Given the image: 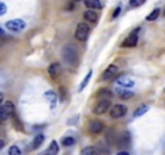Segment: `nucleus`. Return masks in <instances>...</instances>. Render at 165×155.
Listing matches in <instances>:
<instances>
[{
  "label": "nucleus",
  "mask_w": 165,
  "mask_h": 155,
  "mask_svg": "<svg viewBox=\"0 0 165 155\" xmlns=\"http://www.w3.org/2000/svg\"><path fill=\"white\" fill-rule=\"evenodd\" d=\"M159 15H160V10L156 8L154 11H152V13H149V15L146 16V20H147V21H156V20L159 18Z\"/></svg>",
  "instance_id": "22"
},
{
  "label": "nucleus",
  "mask_w": 165,
  "mask_h": 155,
  "mask_svg": "<svg viewBox=\"0 0 165 155\" xmlns=\"http://www.w3.org/2000/svg\"><path fill=\"white\" fill-rule=\"evenodd\" d=\"M45 99L49 100V103H50V108H55L57 107V94L54 92V90H47V92H45Z\"/></svg>",
  "instance_id": "13"
},
{
  "label": "nucleus",
  "mask_w": 165,
  "mask_h": 155,
  "mask_svg": "<svg viewBox=\"0 0 165 155\" xmlns=\"http://www.w3.org/2000/svg\"><path fill=\"white\" fill-rule=\"evenodd\" d=\"M8 155H21L20 147H16V146H11V147L8 149Z\"/></svg>",
  "instance_id": "27"
},
{
  "label": "nucleus",
  "mask_w": 165,
  "mask_h": 155,
  "mask_svg": "<svg viewBox=\"0 0 165 155\" xmlns=\"http://www.w3.org/2000/svg\"><path fill=\"white\" fill-rule=\"evenodd\" d=\"M0 105L3 107V110L7 112V113L10 115V116H11V115H15V103L11 102V100H7V102H2V103H0Z\"/></svg>",
  "instance_id": "15"
},
{
  "label": "nucleus",
  "mask_w": 165,
  "mask_h": 155,
  "mask_svg": "<svg viewBox=\"0 0 165 155\" xmlns=\"http://www.w3.org/2000/svg\"><path fill=\"white\" fill-rule=\"evenodd\" d=\"M163 15H165V10H163Z\"/></svg>",
  "instance_id": "39"
},
{
  "label": "nucleus",
  "mask_w": 165,
  "mask_h": 155,
  "mask_svg": "<svg viewBox=\"0 0 165 155\" xmlns=\"http://www.w3.org/2000/svg\"><path fill=\"white\" fill-rule=\"evenodd\" d=\"M117 155H129V153H128V150H120Z\"/></svg>",
  "instance_id": "32"
},
{
  "label": "nucleus",
  "mask_w": 165,
  "mask_h": 155,
  "mask_svg": "<svg viewBox=\"0 0 165 155\" xmlns=\"http://www.w3.org/2000/svg\"><path fill=\"white\" fill-rule=\"evenodd\" d=\"M89 131H91L92 134L102 133V131H104V123L99 121V120H94V121H91V124H89Z\"/></svg>",
  "instance_id": "11"
},
{
  "label": "nucleus",
  "mask_w": 165,
  "mask_h": 155,
  "mask_svg": "<svg viewBox=\"0 0 165 155\" xmlns=\"http://www.w3.org/2000/svg\"><path fill=\"white\" fill-rule=\"evenodd\" d=\"M89 32H91V29H89V26L86 24V23H79V24H78V28H76L75 37L78 39V41L84 42V41H86V39L89 37Z\"/></svg>",
  "instance_id": "2"
},
{
  "label": "nucleus",
  "mask_w": 165,
  "mask_h": 155,
  "mask_svg": "<svg viewBox=\"0 0 165 155\" xmlns=\"http://www.w3.org/2000/svg\"><path fill=\"white\" fill-rule=\"evenodd\" d=\"M2 102H3V94L0 92V103H2Z\"/></svg>",
  "instance_id": "35"
},
{
  "label": "nucleus",
  "mask_w": 165,
  "mask_h": 155,
  "mask_svg": "<svg viewBox=\"0 0 165 155\" xmlns=\"http://www.w3.org/2000/svg\"><path fill=\"white\" fill-rule=\"evenodd\" d=\"M11 118H13V124H15V128H16V129H18V131H24V129H23L21 121H20V118L16 116V115H11Z\"/></svg>",
  "instance_id": "24"
},
{
  "label": "nucleus",
  "mask_w": 165,
  "mask_h": 155,
  "mask_svg": "<svg viewBox=\"0 0 165 155\" xmlns=\"http://www.w3.org/2000/svg\"><path fill=\"white\" fill-rule=\"evenodd\" d=\"M49 74L52 79H57L62 74V65L60 63H52V65H49Z\"/></svg>",
  "instance_id": "9"
},
{
  "label": "nucleus",
  "mask_w": 165,
  "mask_h": 155,
  "mask_svg": "<svg viewBox=\"0 0 165 155\" xmlns=\"http://www.w3.org/2000/svg\"><path fill=\"white\" fill-rule=\"evenodd\" d=\"M147 110H149V105H147V103H144V105H141V107L136 108L133 116H134V118H139V116H143V115H144Z\"/></svg>",
  "instance_id": "19"
},
{
  "label": "nucleus",
  "mask_w": 165,
  "mask_h": 155,
  "mask_svg": "<svg viewBox=\"0 0 165 155\" xmlns=\"http://www.w3.org/2000/svg\"><path fill=\"white\" fill-rule=\"evenodd\" d=\"M8 118H10V115L3 110V107H2V105H0V121L3 123V121H7Z\"/></svg>",
  "instance_id": "26"
},
{
  "label": "nucleus",
  "mask_w": 165,
  "mask_h": 155,
  "mask_svg": "<svg viewBox=\"0 0 165 155\" xmlns=\"http://www.w3.org/2000/svg\"><path fill=\"white\" fill-rule=\"evenodd\" d=\"M47 152H49L50 155H57V153H58V144H57L55 141H52V142H50V147H49Z\"/></svg>",
  "instance_id": "23"
},
{
  "label": "nucleus",
  "mask_w": 165,
  "mask_h": 155,
  "mask_svg": "<svg viewBox=\"0 0 165 155\" xmlns=\"http://www.w3.org/2000/svg\"><path fill=\"white\" fill-rule=\"evenodd\" d=\"M75 2H84V0H75Z\"/></svg>",
  "instance_id": "37"
},
{
  "label": "nucleus",
  "mask_w": 165,
  "mask_h": 155,
  "mask_svg": "<svg viewBox=\"0 0 165 155\" xmlns=\"http://www.w3.org/2000/svg\"><path fill=\"white\" fill-rule=\"evenodd\" d=\"M84 3H86V7L91 8V10H99L102 7L100 0H84Z\"/></svg>",
  "instance_id": "16"
},
{
  "label": "nucleus",
  "mask_w": 165,
  "mask_h": 155,
  "mask_svg": "<svg viewBox=\"0 0 165 155\" xmlns=\"http://www.w3.org/2000/svg\"><path fill=\"white\" fill-rule=\"evenodd\" d=\"M109 107H110V100H99V103L94 107V113L96 115H102V113H105L107 110H109Z\"/></svg>",
  "instance_id": "8"
},
{
  "label": "nucleus",
  "mask_w": 165,
  "mask_h": 155,
  "mask_svg": "<svg viewBox=\"0 0 165 155\" xmlns=\"http://www.w3.org/2000/svg\"><path fill=\"white\" fill-rule=\"evenodd\" d=\"M44 142V136L42 134H37L36 137H34V141H32V149H37V147H41V144Z\"/></svg>",
  "instance_id": "21"
},
{
  "label": "nucleus",
  "mask_w": 165,
  "mask_h": 155,
  "mask_svg": "<svg viewBox=\"0 0 165 155\" xmlns=\"http://www.w3.org/2000/svg\"><path fill=\"white\" fill-rule=\"evenodd\" d=\"M120 10H122L120 7H118V8H115V11H113V18H117V16L120 15Z\"/></svg>",
  "instance_id": "31"
},
{
  "label": "nucleus",
  "mask_w": 165,
  "mask_h": 155,
  "mask_svg": "<svg viewBox=\"0 0 165 155\" xmlns=\"http://www.w3.org/2000/svg\"><path fill=\"white\" fill-rule=\"evenodd\" d=\"M5 36V32H3V29H2V28H0V37H3Z\"/></svg>",
  "instance_id": "34"
},
{
  "label": "nucleus",
  "mask_w": 165,
  "mask_h": 155,
  "mask_svg": "<svg viewBox=\"0 0 165 155\" xmlns=\"http://www.w3.org/2000/svg\"><path fill=\"white\" fill-rule=\"evenodd\" d=\"M144 2H146V0H131L129 5H131V7H139V5H143Z\"/></svg>",
  "instance_id": "28"
},
{
  "label": "nucleus",
  "mask_w": 165,
  "mask_h": 155,
  "mask_svg": "<svg viewBox=\"0 0 165 155\" xmlns=\"http://www.w3.org/2000/svg\"><path fill=\"white\" fill-rule=\"evenodd\" d=\"M58 90H60V99H65V97H66V89L65 87H60Z\"/></svg>",
  "instance_id": "29"
},
{
  "label": "nucleus",
  "mask_w": 165,
  "mask_h": 155,
  "mask_svg": "<svg viewBox=\"0 0 165 155\" xmlns=\"http://www.w3.org/2000/svg\"><path fill=\"white\" fill-rule=\"evenodd\" d=\"M91 76H92V71H88V74H86V76H84V79H83V83L81 84H79V89H78V92H81V90H84V87H86V86H88V83H89V79H91Z\"/></svg>",
  "instance_id": "20"
},
{
  "label": "nucleus",
  "mask_w": 165,
  "mask_h": 155,
  "mask_svg": "<svg viewBox=\"0 0 165 155\" xmlns=\"http://www.w3.org/2000/svg\"><path fill=\"white\" fill-rule=\"evenodd\" d=\"M2 44H3V41H2V37H0V47H2Z\"/></svg>",
  "instance_id": "36"
},
{
  "label": "nucleus",
  "mask_w": 165,
  "mask_h": 155,
  "mask_svg": "<svg viewBox=\"0 0 165 155\" xmlns=\"http://www.w3.org/2000/svg\"><path fill=\"white\" fill-rule=\"evenodd\" d=\"M62 60H63L65 65H68L70 68H76L78 66V52L73 45L66 44L63 49H62Z\"/></svg>",
  "instance_id": "1"
},
{
  "label": "nucleus",
  "mask_w": 165,
  "mask_h": 155,
  "mask_svg": "<svg viewBox=\"0 0 165 155\" xmlns=\"http://www.w3.org/2000/svg\"><path fill=\"white\" fill-rule=\"evenodd\" d=\"M81 155H100V152H99L97 147L89 146V147H84V149H83V150H81Z\"/></svg>",
  "instance_id": "18"
},
{
  "label": "nucleus",
  "mask_w": 165,
  "mask_h": 155,
  "mask_svg": "<svg viewBox=\"0 0 165 155\" xmlns=\"http://www.w3.org/2000/svg\"><path fill=\"white\" fill-rule=\"evenodd\" d=\"M0 123H2V121H0Z\"/></svg>",
  "instance_id": "40"
},
{
  "label": "nucleus",
  "mask_w": 165,
  "mask_h": 155,
  "mask_svg": "<svg viewBox=\"0 0 165 155\" xmlns=\"http://www.w3.org/2000/svg\"><path fill=\"white\" fill-rule=\"evenodd\" d=\"M112 97H113V92L109 90V89H100L97 92V99L99 100H112Z\"/></svg>",
  "instance_id": "12"
},
{
  "label": "nucleus",
  "mask_w": 165,
  "mask_h": 155,
  "mask_svg": "<svg viewBox=\"0 0 165 155\" xmlns=\"http://www.w3.org/2000/svg\"><path fill=\"white\" fill-rule=\"evenodd\" d=\"M117 94L120 95L122 99H131V97L134 95L133 90H129V87H128V89H126V87H125V89H117Z\"/></svg>",
  "instance_id": "17"
},
{
  "label": "nucleus",
  "mask_w": 165,
  "mask_h": 155,
  "mask_svg": "<svg viewBox=\"0 0 165 155\" xmlns=\"http://www.w3.org/2000/svg\"><path fill=\"white\" fill-rule=\"evenodd\" d=\"M83 18H84V21L91 23V24H96V23H97V20H99V15L96 13L94 10L88 8V10H86V11H84V13H83Z\"/></svg>",
  "instance_id": "6"
},
{
  "label": "nucleus",
  "mask_w": 165,
  "mask_h": 155,
  "mask_svg": "<svg viewBox=\"0 0 165 155\" xmlns=\"http://www.w3.org/2000/svg\"><path fill=\"white\" fill-rule=\"evenodd\" d=\"M42 155H50V153H49V152H47V153H42Z\"/></svg>",
  "instance_id": "38"
},
{
  "label": "nucleus",
  "mask_w": 165,
  "mask_h": 155,
  "mask_svg": "<svg viewBox=\"0 0 165 155\" xmlns=\"http://www.w3.org/2000/svg\"><path fill=\"white\" fill-rule=\"evenodd\" d=\"M129 144V134L128 133H122L120 137L117 139V146L118 147H125V146H128Z\"/></svg>",
  "instance_id": "14"
},
{
  "label": "nucleus",
  "mask_w": 165,
  "mask_h": 155,
  "mask_svg": "<svg viewBox=\"0 0 165 155\" xmlns=\"http://www.w3.org/2000/svg\"><path fill=\"white\" fill-rule=\"evenodd\" d=\"M125 113H126V107L125 105H113L112 108H110V116L112 118H122V116H125Z\"/></svg>",
  "instance_id": "5"
},
{
  "label": "nucleus",
  "mask_w": 165,
  "mask_h": 155,
  "mask_svg": "<svg viewBox=\"0 0 165 155\" xmlns=\"http://www.w3.org/2000/svg\"><path fill=\"white\" fill-rule=\"evenodd\" d=\"M117 73H118V66L117 65H109V68L102 73V79H104V81H109V79H112L113 76H117Z\"/></svg>",
  "instance_id": "7"
},
{
  "label": "nucleus",
  "mask_w": 165,
  "mask_h": 155,
  "mask_svg": "<svg viewBox=\"0 0 165 155\" xmlns=\"http://www.w3.org/2000/svg\"><path fill=\"white\" fill-rule=\"evenodd\" d=\"M138 36H139V28H136V29L126 37V41H125L122 45H123V47H136V45H138Z\"/></svg>",
  "instance_id": "4"
},
{
  "label": "nucleus",
  "mask_w": 165,
  "mask_h": 155,
  "mask_svg": "<svg viewBox=\"0 0 165 155\" xmlns=\"http://www.w3.org/2000/svg\"><path fill=\"white\" fill-rule=\"evenodd\" d=\"M5 26H7V29L11 32H21V31H24L26 23L23 20H10V21H7Z\"/></svg>",
  "instance_id": "3"
},
{
  "label": "nucleus",
  "mask_w": 165,
  "mask_h": 155,
  "mask_svg": "<svg viewBox=\"0 0 165 155\" xmlns=\"http://www.w3.org/2000/svg\"><path fill=\"white\" fill-rule=\"evenodd\" d=\"M115 83L118 86H122V87H133V86H134V79L129 78V76H120V78H117Z\"/></svg>",
  "instance_id": "10"
},
{
  "label": "nucleus",
  "mask_w": 165,
  "mask_h": 155,
  "mask_svg": "<svg viewBox=\"0 0 165 155\" xmlns=\"http://www.w3.org/2000/svg\"><path fill=\"white\" fill-rule=\"evenodd\" d=\"M75 144V137H63L62 139V146H65V147H70Z\"/></svg>",
  "instance_id": "25"
},
{
  "label": "nucleus",
  "mask_w": 165,
  "mask_h": 155,
  "mask_svg": "<svg viewBox=\"0 0 165 155\" xmlns=\"http://www.w3.org/2000/svg\"><path fill=\"white\" fill-rule=\"evenodd\" d=\"M3 147H5V141H3V139H0V150H2Z\"/></svg>",
  "instance_id": "33"
},
{
  "label": "nucleus",
  "mask_w": 165,
  "mask_h": 155,
  "mask_svg": "<svg viewBox=\"0 0 165 155\" xmlns=\"http://www.w3.org/2000/svg\"><path fill=\"white\" fill-rule=\"evenodd\" d=\"M5 11H7V7H5V3H2V2H0V16H2V15H5Z\"/></svg>",
  "instance_id": "30"
}]
</instances>
